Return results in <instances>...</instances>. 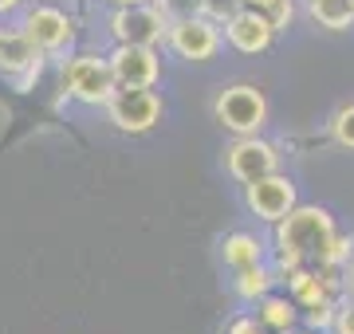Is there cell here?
Returning <instances> with one entry per match:
<instances>
[{
	"mask_svg": "<svg viewBox=\"0 0 354 334\" xmlns=\"http://www.w3.org/2000/svg\"><path fill=\"white\" fill-rule=\"evenodd\" d=\"M335 220L323 208L295 205L288 217L276 224V248H279V268H323L327 252L335 244Z\"/></svg>",
	"mask_w": 354,
	"mask_h": 334,
	"instance_id": "6da1fadb",
	"label": "cell"
},
{
	"mask_svg": "<svg viewBox=\"0 0 354 334\" xmlns=\"http://www.w3.org/2000/svg\"><path fill=\"white\" fill-rule=\"evenodd\" d=\"M106 118L122 134H146L162 118V99L153 95V87H118L106 99Z\"/></svg>",
	"mask_w": 354,
	"mask_h": 334,
	"instance_id": "7a4b0ae2",
	"label": "cell"
},
{
	"mask_svg": "<svg viewBox=\"0 0 354 334\" xmlns=\"http://www.w3.org/2000/svg\"><path fill=\"white\" fill-rule=\"evenodd\" d=\"M64 87L79 103H106L114 90H118V75H114L111 59L75 55L71 63H64Z\"/></svg>",
	"mask_w": 354,
	"mask_h": 334,
	"instance_id": "3957f363",
	"label": "cell"
},
{
	"mask_svg": "<svg viewBox=\"0 0 354 334\" xmlns=\"http://www.w3.org/2000/svg\"><path fill=\"white\" fill-rule=\"evenodd\" d=\"M213 110H216V122H221L225 130H232V134H241V138L256 134V130L264 126V118H268L264 90L248 87V83L221 90V99H216Z\"/></svg>",
	"mask_w": 354,
	"mask_h": 334,
	"instance_id": "277c9868",
	"label": "cell"
},
{
	"mask_svg": "<svg viewBox=\"0 0 354 334\" xmlns=\"http://www.w3.org/2000/svg\"><path fill=\"white\" fill-rule=\"evenodd\" d=\"M111 36L118 43H146L158 48L162 39H169V20L158 4H122L111 16Z\"/></svg>",
	"mask_w": 354,
	"mask_h": 334,
	"instance_id": "5b68a950",
	"label": "cell"
},
{
	"mask_svg": "<svg viewBox=\"0 0 354 334\" xmlns=\"http://www.w3.org/2000/svg\"><path fill=\"white\" fill-rule=\"evenodd\" d=\"M169 48H174L181 59H193V63H209L221 48V32L209 16H185V20H174L169 24Z\"/></svg>",
	"mask_w": 354,
	"mask_h": 334,
	"instance_id": "8992f818",
	"label": "cell"
},
{
	"mask_svg": "<svg viewBox=\"0 0 354 334\" xmlns=\"http://www.w3.org/2000/svg\"><path fill=\"white\" fill-rule=\"evenodd\" d=\"M244 201H248V208H252L260 220L279 224V220L295 208V185H291L288 177H279V173H268V177L244 185Z\"/></svg>",
	"mask_w": 354,
	"mask_h": 334,
	"instance_id": "52a82bcc",
	"label": "cell"
},
{
	"mask_svg": "<svg viewBox=\"0 0 354 334\" xmlns=\"http://www.w3.org/2000/svg\"><path fill=\"white\" fill-rule=\"evenodd\" d=\"M39 63H44V48L28 32H8L0 36V75L16 79L20 87H28L32 79L39 75Z\"/></svg>",
	"mask_w": 354,
	"mask_h": 334,
	"instance_id": "ba28073f",
	"label": "cell"
},
{
	"mask_svg": "<svg viewBox=\"0 0 354 334\" xmlns=\"http://www.w3.org/2000/svg\"><path fill=\"white\" fill-rule=\"evenodd\" d=\"M111 67L118 75V87H153L158 75H162L158 52L146 48V43H118L111 55Z\"/></svg>",
	"mask_w": 354,
	"mask_h": 334,
	"instance_id": "9c48e42d",
	"label": "cell"
},
{
	"mask_svg": "<svg viewBox=\"0 0 354 334\" xmlns=\"http://www.w3.org/2000/svg\"><path fill=\"white\" fill-rule=\"evenodd\" d=\"M228 173L236 181H244V185L268 177V173H276V150H272L268 141H260L256 134L232 141V146H228Z\"/></svg>",
	"mask_w": 354,
	"mask_h": 334,
	"instance_id": "30bf717a",
	"label": "cell"
},
{
	"mask_svg": "<svg viewBox=\"0 0 354 334\" xmlns=\"http://www.w3.org/2000/svg\"><path fill=\"white\" fill-rule=\"evenodd\" d=\"M225 36H228V43H232L236 52L260 55V52H268V43H272V36H276V28H272V20H268L260 8H244L241 16H232V20L225 24Z\"/></svg>",
	"mask_w": 354,
	"mask_h": 334,
	"instance_id": "8fae6325",
	"label": "cell"
},
{
	"mask_svg": "<svg viewBox=\"0 0 354 334\" xmlns=\"http://www.w3.org/2000/svg\"><path fill=\"white\" fill-rule=\"evenodd\" d=\"M24 32L36 39L44 52H64L67 43L75 39V24L59 8H32L24 20Z\"/></svg>",
	"mask_w": 354,
	"mask_h": 334,
	"instance_id": "7c38bea8",
	"label": "cell"
},
{
	"mask_svg": "<svg viewBox=\"0 0 354 334\" xmlns=\"http://www.w3.org/2000/svg\"><path fill=\"white\" fill-rule=\"evenodd\" d=\"M335 268H291L288 271V283H291V295L295 303L304 307H319V303H330V291H335Z\"/></svg>",
	"mask_w": 354,
	"mask_h": 334,
	"instance_id": "4fadbf2b",
	"label": "cell"
},
{
	"mask_svg": "<svg viewBox=\"0 0 354 334\" xmlns=\"http://www.w3.org/2000/svg\"><path fill=\"white\" fill-rule=\"evenodd\" d=\"M225 264L232 271H244V268H252V264H260V240L256 236H248V232H232V236H225Z\"/></svg>",
	"mask_w": 354,
	"mask_h": 334,
	"instance_id": "5bb4252c",
	"label": "cell"
},
{
	"mask_svg": "<svg viewBox=\"0 0 354 334\" xmlns=\"http://www.w3.org/2000/svg\"><path fill=\"white\" fill-rule=\"evenodd\" d=\"M311 16L319 20V28H330V32H346L354 20V4L351 0H307Z\"/></svg>",
	"mask_w": 354,
	"mask_h": 334,
	"instance_id": "9a60e30c",
	"label": "cell"
},
{
	"mask_svg": "<svg viewBox=\"0 0 354 334\" xmlns=\"http://www.w3.org/2000/svg\"><path fill=\"white\" fill-rule=\"evenodd\" d=\"M260 322L272 326V331L288 334L295 326V303L291 299H276V295H264L260 299Z\"/></svg>",
	"mask_w": 354,
	"mask_h": 334,
	"instance_id": "2e32d148",
	"label": "cell"
},
{
	"mask_svg": "<svg viewBox=\"0 0 354 334\" xmlns=\"http://www.w3.org/2000/svg\"><path fill=\"white\" fill-rule=\"evenodd\" d=\"M268 287H272V271H268L264 264H252V268L236 271V291H241L244 299H264Z\"/></svg>",
	"mask_w": 354,
	"mask_h": 334,
	"instance_id": "e0dca14e",
	"label": "cell"
},
{
	"mask_svg": "<svg viewBox=\"0 0 354 334\" xmlns=\"http://www.w3.org/2000/svg\"><path fill=\"white\" fill-rule=\"evenodd\" d=\"M248 4L244 0H201V16H209L213 24H228L232 16H241Z\"/></svg>",
	"mask_w": 354,
	"mask_h": 334,
	"instance_id": "ac0fdd59",
	"label": "cell"
},
{
	"mask_svg": "<svg viewBox=\"0 0 354 334\" xmlns=\"http://www.w3.org/2000/svg\"><path fill=\"white\" fill-rule=\"evenodd\" d=\"M158 8L174 24V20H185V16H201V0H158Z\"/></svg>",
	"mask_w": 354,
	"mask_h": 334,
	"instance_id": "d6986e66",
	"label": "cell"
},
{
	"mask_svg": "<svg viewBox=\"0 0 354 334\" xmlns=\"http://www.w3.org/2000/svg\"><path fill=\"white\" fill-rule=\"evenodd\" d=\"M335 138H339V146L354 150V103L342 106L339 115H335Z\"/></svg>",
	"mask_w": 354,
	"mask_h": 334,
	"instance_id": "ffe728a7",
	"label": "cell"
},
{
	"mask_svg": "<svg viewBox=\"0 0 354 334\" xmlns=\"http://www.w3.org/2000/svg\"><path fill=\"white\" fill-rule=\"evenodd\" d=\"M264 16L272 20V28L279 32V28H288V24H291L295 8H291V0H276V4H268V8H264Z\"/></svg>",
	"mask_w": 354,
	"mask_h": 334,
	"instance_id": "44dd1931",
	"label": "cell"
},
{
	"mask_svg": "<svg viewBox=\"0 0 354 334\" xmlns=\"http://www.w3.org/2000/svg\"><path fill=\"white\" fill-rule=\"evenodd\" d=\"M307 322H311V326H319V331H323V326H335V307H330V303L307 307Z\"/></svg>",
	"mask_w": 354,
	"mask_h": 334,
	"instance_id": "7402d4cb",
	"label": "cell"
},
{
	"mask_svg": "<svg viewBox=\"0 0 354 334\" xmlns=\"http://www.w3.org/2000/svg\"><path fill=\"white\" fill-rule=\"evenodd\" d=\"M351 236H335V244H330V252H327V268H339L342 259L351 256Z\"/></svg>",
	"mask_w": 354,
	"mask_h": 334,
	"instance_id": "603a6c76",
	"label": "cell"
},
{
	"mask_svg": "<svg viewBox=\"0 0 354 334\" xmlns=\"http://www.w3.org/2000/svg\"><path fill=\"white\" fill-rule=\"evenodd\" d=\"M335 334H354V303L335 315Z\"/></svg>",
	"mask_w": 354,
	"mask_h": 334,
	"instance_id": "cb8c5ba5",
	"label": "cell"
},
{
	"mask_svg": "<svg viewBox=\"0 0 354 334\" xmlns=\"http://www.w3.org/2000/svg\"><path fill=\"white\" fill-rule=\"evenodd\" d=\"M228 334H264V322H256V319H236L232 326H228Z\"/></svg>",
	"mask_w": 354,
	"mask_h": 334,
	"instance_id": "d4e9b609",
	"label": "cell"
},
{
	"mask_svg": "<svg viewBox=\"0 0 354 334\" xmlns=\"http://www.w3.org/2000/svg\"><path fill=\"white\" fill-rule=\"evenodd\" d=\"M244 4H248V8H260V12H264L268 4H276V0H244Z\"/></svg>",
	"mask_w": 354,
	"mask_h": 334,
	"instance_id": "484cf974",
	"label": "cell"
},
{
	"mask_svg": "<svg viewBox=\"0 0 354 334\" xmlns=\"http://www.w3.org/2000/svg\"><path fill=\"white\" fill-rule=\"evenodd\" d=\"M16 4H20V0H0V12H12Z\"/></svg>",
	"mask_w": 354,
	"mask_h": 334,
	"instance_id": "4316f807",
	"label": "cell"
},
{
	"mask_svg": "<svg viewBox=\"0 0 354 334\" xmlns=\"http://www.w3.org/2000/svg\"><path fill=\"white\" fill-rule=\"evenodd\" d=\"M346 287H351V295H354V264L346 268Z\"/></svg>",
	"mask_w": 354,
	"mask_h": 334,
	"instance_id": "83f0119b",
	"label": "cell"
},
{
	"mask_svg": "<svg viewBox=\"0 0 354 334\" xmlns=\"http://www.w3.org/2000/svg\"><path fill=\"white\" fill-rule=\"evenodd\" d=\"M111 4H118V8H122V4H146V0H111Z\"/></svg>",
	"mask_w": 354,
	"mask_h": 334,
	"instance_id": "f1b7e54d",
	"label": "cell"
},
{
	"mask_svg": "<svg viewBox=\"0 0 354 334\" xmlns=\"http://www.w3.org/2000/svg\"><path fill=\"white\" fill-rule=\"evenodd\" d=\"M0 36H4V32H0Z\"/></svg>",
	"mask_w": 354,
	"mask_h": 334,
	"instance_id": "f546056e",
	"label": "cell"
},
{
	"mask_svg": "<svg viewBox=\"0 0 354 334\" xmlns=\"http://www.w3.org/2000/svg\"><path fill=\"white\" fill-rule=\"evenodd\" d=\"M351 4H354V0H351Z\"/></svg>",
	"mask_w": 354,
	"mask_h": 334,
	"instance_id": "4dcf8cb0",
	"label": "cell"
},
{
	"mask_svg": "<svg viewBox=\"0 0 354 334\" xmlns=\"http://www.w3.org/2000/svg\"><path fill=\"white\" fill-rule=\"evenodd\" d=\"M288 334H291V331H288Z\"/></svg>",
	"mask_w": 354,
	"mask_h": 334,
	"instance_id": "1f68e13d",
	"label": "cell"
}]
</instances>
